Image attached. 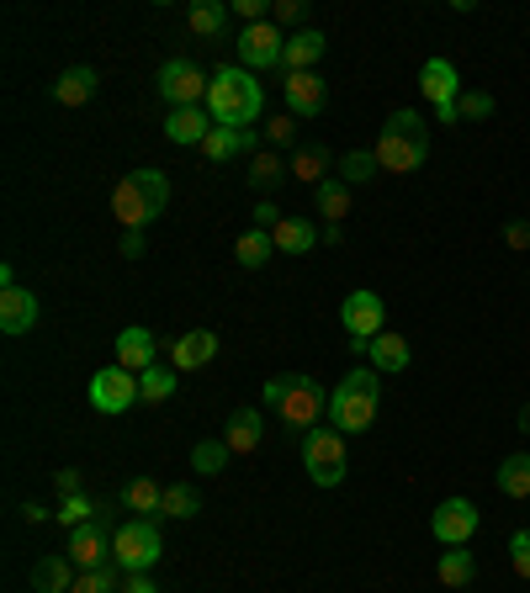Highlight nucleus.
<instances>
[{"label":"nucleus","instance_id":"f257e3e1","mask_svg":"<svg viewBox=\"0 0 530 593\" xmlns=\"http://www.w3.org/2000/svg\"><path fill=\"white\" fill-rule=\"evenodd\" d=\"M260 107H266V90L260 79L249 75L245 64H223L212 70V85H207V118L218 127H255L260 122Z\"/></svg>","mask_w":530,"mask_h":593},{"label":"nucleus","instance_id":"f03ea898","mask_svg":"<svg viewBox=\"0 0 530 593\" xmlns=\"http://www.w3.org/2000/svg\"><path fill=\"white\" fill-rule=\"evenodd\" d=\"M164 207H170V181H164V170H133V175H123V181L112 186V212H118L123 228H149Z\"/></svg>","mask_w":530,"mask_h":593},{"label":"nucleus","instance_id":"7ed1b4c3","mask_svg":"<svg viewBox=\"0 0 530 593\" xmlns=\"http://www.w3.org/2000/svg\"><path fill=\"white\" fill-rule=\"evenodd\" d=\"M377 408H382V387H377V376H371L367 366H356L334 393H329V424L340 430V435H361L377 424Z\"/></svg>","mask_w":530,"mask_h":593},{"label":"nucleus","instance_id":"20e7f679","mask_svg":"<svg viewBox=\"0 0 530 593\" xmlns=\"http://www.w3.org/2000/svg\"><path fill=\"white\" fill-rule=\"evenodd\" d=\"M371 155H377V164L387 175H414L424 164V155H430V133H424L419 112H393L387 127L377 133V149Z\"/></svg>","mask_w":530,"mask_h":593},{"label":"nucleus","instance_id":"39448f33","mask_svg":"<svg viewBox=\"0 0 530 593\" xmlns=\"http://www.w3.org/2000/svg\"><path fill=\"white\" fill-rule=\"evenodd\" d=\"M164 556V535L155 519H127V524H118V541H112V561L123 567L127 578L133 572H149V567H160Z\"/></svg>","mask_w":530,"mask_h":593},{"label":"nucleus","instance_id":"423d86ee","mask_svg":"<svg viewBox=\"0 0 530 593\" xmlns=\"http://www.w3.org/2000/svg\"><path fill=\"white\" fill-rule=\"evenodd\" d=\"M303 467H308V477H313L319 487H340V482H345V467H350L345 435H340L334 424L308 430V435H303Z\"/></svg>","mask_w":530,"mask_h":593},{"label":"nucleus","instance_id":"0eeeda50","mask_svg":"<svg viewBox=\"0 0 530 593\" xmlns=\"http://www.w3.org/2000/svg\"><path fill=\"white\" fill-rule=\"evenodd\" d=\"M340 323H345V334H350V350H356V356H367L371 339H377V334H387V302H382L377 292L361 286V292H350V297H345Z\"/></svg>","mask_w":530,"mask_h":593},{"label":"nucleus","instance_id":"6e6552de","mask_svg":"<svg viewBox=\"0 0 530 593\" xmlns=\"http://www.w3.org/2000/svg\"><path fill=\"white\" fill-rule=\"evenodd\" d=\"M112 541H118V530H112V504H101V515L81 524V530H70V561H75V572H96V567H107L112 561Z\"/></svg>","mask_w":530,"mask_h":593},{"label":"nucleus","instance_id":"1a4fd4ad","mask_svg":"<svg viewBox=\"0 0 530 593\" xmlns=\"http://www.w3.org/2000/svg\"><path fill=\"white\" fill-rule=\"evenodd\" d=\"M282 424L286 430H297V435H308V430H319L324 424V413H329V393L313 382V376H292V387H286L282 397Z\"/></svg>","mask_w":530,"mask_h":593},{"label":"nucleus","instance_id":"9d476101","mask_svg":"<svg viewBox=\"0 0 530 593\" xmlns=\"http://www.w3.org/2000/svg\"><path fill=\"white\" fill-rule=\"evenodd\" d=\"M207 85H212V75H202L192 59H164L160 64V101L170 112H181V107H207Z\"/></svg>","mask_w":530,"mask_h":593},{"label":"nucleus","instance_id":"9b49d317","mask_svg":"<svg viewBox=\"0 0 530 593\" xmlns=\"http://www.w3.org/2000/svg\"><path fill=\"white\" fill-rule=\"evenodd\" d=\"M133 403H144V397H138V371H127V366H101V371L90 376V408H96V413H127Z\"/></svg>","mask_w":530,"mask_h":593},{"label":"nucleus","instance_id":"f8f14e48","mask_svg":"<svg viewBox=\"0 0 530 593\" xmlns=\"http://www.w3.org/2000/svg\"><path fill=\"white\" fill-rule=\"evenodd\" d=\"M286 53V38L276 22H255V27H239V59L245 70H276Z\"/></svg>","mask_w":530,"mask_h":593},{"label":"nucleus","instance_id":"ddd939ff","mask_svg":"<svg viewBox=\"0 0 530 593\" xmlns=\"http://www.w3.org/2000/svg\"><path fill=\"white\" fill-rule=\"evenodd\" d=\"M430 530H435L441 546H467V541L478 535V509H472L467 498H446V504H435Z\"/></svg>","mask_w":530,"mask_h":593},{"label":"nucleus","instance_id":"4468645a","mask_svg":"<svg viewBox=\"0 0 530 593\" xmlns=\"http://www.w3.org/2000/svg\"><path fill=\"white\" fill-rule=\"evenodd\" d=\"M324 107H329V85L319 79V70L286 75V112L292 118H324Z\"/></svg>","mask_w":530,"mask_h":593},{"label":"nucleus","instance_id":"2eb2a0df","mask_svg":"<svg viewBox=\"0 0 530 593\" xmlns=\"http://www.w3.org/2000/svg\"><path fill=\"white\" fill-rule=\"evenodd\" d=\"M419 96H424L430 107H456V101H461V75H456V64H451V59H430V64L419 70Z\"/></svg>","mask_w":530,"mask_h":593},{"label":"nucleus","instance_id":"dca6fc26","mask_svg":"<svg viewBox=\"0 0 530 593\" xmlns=\"http://www.w3.org/2000/svg\"><path fill=\"white\" fill-rule=\"evenodd\" d=\"M170 360H175V371H202V366L218 360V334L212 329H192V334L170 339Z\"/></svg>","mask_w":530,"mask_h":593},{"label":"nucleus","instance_id":"f3484780","mask_svg":"<svg viewBox=\"0 0 530 593\" xmlns=\"http://www.w3.org/2000/svg\"><path fill=\"white\" fill-rule=\"evenodd\" d=\"M324 53H329V38H324V33H319V27H303V33H292V38H286L282 70H286V75H303V70H313Z\"/></svg>","mask_w":530,"mask_h":593},{"label":"nucleus","instance_id":"a211bd4d","mask_svg":"<svg viewBox=\"0 0 530 593\" xmlns=\"http://www.w3.org/2000/svg\"><path fill=\"white\" fill-rule=\"evenodd\" d=\"M155 360H160V339H155L144 323H133V329L118 334V366H127V371H149Z\"/></svg>","mask_w":530,"mask_h":593},{"label":"nucleus","instance_id":"6ab92c4d","mask_svg":"<svg viewBox=\"0 0 530 593\" xmlns=\"http://www.w3.org/2000/svg\"><path fill=\"white\" fill-rule=\"evenodd\" d=\"M223 440H229V450H234V456L260 450V440H266V419H260V408H234V413H229V424H223Z\"/></svg>","mask_w":530,"mask_h":593},{"label":"nucleus","instance_id":"aec40b11","mask_svg":"<svg viewBox=\"0 0 530 593\" xmlns=\"http://www.w3.org/2000/svg\"><path fill=\"white\" fill-rule=\"evenodd\" d=\"M75 578H81V572H75V561L64 552H48L33 561V593H70Z\"/></svg>","mask_w":530,"mask_h":593},{"label":"nucleus","instance_id":"412c9836","mask_svg":"<svg viewBox=\"0 0 530 593\" xmlns=\"http://www.w3.org/2000/svg\"><path fill=\"white\" fill-rule=\"evenodd\" d=\"M38 297L27 292V286H16V292H0V334H27L33 323H38Z\"/></svg>","mask_w":530,"mask_h":593},{"label":"nucleus","instance_id":"4be33fe9","mask_svg":"<svg viewBox=\"0 0 530 593\" xmlns=\"http://www.w3.org/2000/svg\"><path fill=\"white\" fill-rule=\"evenodd\" d=\"M255 144H260L255 127H245V133H239V127H212L207 144H202V155L212 159V164H229V159H245Z\"/></svg>","mask_w":530,"mask_h":593},{"label":"nucleus","instance_id":"5701e85b","mask_svg":"<svg viewBox=\"0 0 530 593\" xmlns=\"http://www.w3.org/2000/svg\"><path fill=\"white\" fill-rule=\"evenodd\" d=\"M212 127H218V122L207 118V107H181V112L164 118V138H170V144H207Z\"/></svg>","mask_w":530,"mask_h":593},{"label":"nucleus","instance_id":"b1692460","mask_svg":"<svg viewBox=\"0 0 530 593\" xmlns=\"http://www.w3.org/2000/svg\"><path fill=\"white\" fill-rule=\"evenodd\" d=\"M271 238H276V255H308V249L324 238V228H313L308 218H282V223L271 228Z\"/></svg>","mask_w":530,"mask_h":593},{"label":"nucleus","instance_id":"393cba45","mask_svg":"<svg viewBox=\"0 0 530 593\" xmlns=\"http://www.w3.org/2000/svg\"><path fill=\"white\" fill-rule=\"evenodd\" d=\"M123 509H133V519H155L164 515V487L155 477H133L123 487Z\"/></svg>","mask_w":530,"mask_h":593},{"label":"nucleus","instance_id":"a878e982","mask_svg":"<svg viewBox=\"0 0 530 593\" xmlns=\"http://www.w3.org/2000/svg\"><path fill=\"white\" fill-rule=\"evenodd\" d=\"M493 482H498V493H504V498L526 504V498H530V450H515V456H504Z\"/></svg>","mask_w":530,"mask_h":593},{"label":"nucleus","instance_id":"bb28decb","mask_svg":"<svg viewBox=\"0 0 530 593\" xmlns=\"http://www.w3.org/2000/svg\"><path fill=\"white\" fill-rule=\"evenodd\" d=\"M435 578H441V589L461 593L472 578H478V561H472L467 546H446V552H441V567H435Z\"/></svg>","mask_w":530,"mask_h":593},{"label":"nucleus","instance_id":"cd10ccee","mask_svg":"<svg viewBox=\"0 0 530 593\" xmlns=\"http://www.w3.org/2000/svg\"><path fill=\"white\" fill-rule=\"evenodd\" d=\"M90 96H96V70H90V64L64 70V75H59V85H53V101H59V107H85Z\"/></svg>","mask_w":530,"mask_h":593},{"label":"nucleus","instance_id":"c85d7f7f","mask_svg":"<svg viewBox=\"0 0 530 593\" xmlns=\"http://www.w3.org/2000/svg\"><path fill=\"white\" fill-rule=\"evenodd\" d=\"M371 371H382V376L408 371V339L404 334H377V339H371Z\"/></svg>","mask_w":530,"mask_h":593},{"label":"nucleus","instance_id":"c756f323","mask_svg":"<svg viewBox=\"0 0 530 593\" xmlns=\"http://www.w3.org/2000/svg\"><path fill=\"white\" fill-rule=\"evenodd\" d=\"M186 22H192L197 38H223V27H229V5H223V0H192Z\"/></svg>","mask_w":530,"mask_h":593},{"label":"nucleus","instance_id":"7c9ffc66","mask_svg":"<svg viewBox=\"0 0 530 593\" xmlns=\"http://www.w3.org/2000/svg\"><path fill=\"white\" fill-rule=\"evenodd\" d=\"M234 255H239V265H245V271H260V265L276 255V238L266 234V228H255V223H249L245 234H239V244H234Z\"/></svg>","mask_w":530,"mask_h":593},{"label":"nucleus","instance_id":"2f4dec72","mask_svg":"<svg viewBox=\"0 0 530 593\" xmlns=\"http://www.w3.org/2000/svg\"><path fill=\"white\" fill-rule=\"evenodd\" d=\"M175 387H181V371L175 366H149V371H138V397L144 403H164V397H175Z\"/></svg>","mask_w":530,"mask_h":593},{"label":"nucleus","instance_id":"473e14b6","mask_svg":"<svg viewBox=\"0 0 530 593\" xmlns=\"http://www.w3.org/2000/svg\"><path fill=\"white\" fill-rule=\"evenodd\" d=\"M292 175H297V181H308V186H324V181H329V155L319 149V144L297 149V155H292Z\"/></svg>","mask_w":530,"mask_h":593},{"label":"nucleus","instance_id":"72a5a7b5","mask_svg":"<svg viewBox=\"0 0 530 593\" xmlns=\"http://www.w3.org/2000/svg\"><path fill=\"white\" fill-rule=\"evenodd\" d=\"M313 197H319V212H324L329 223H340V218L350 212V186H345L340 175H329L324 186H313Z\"/></svg>","mask_w":530,"mask_h":593},{"label":"nucleus","instance_id":"f704fd0d","mask_svg":"<svg viewBox=\"0 0 530 593\" xmlns=\"http://www.w3.org/2000/svg\"><path fill=\"white\" fill-rule=\"evenodd\" d=\"M229 456H234L229 440H197V445H192V467H197L202 477H218L223 467H229Z\"/></svg>","mask_w":530,"mask_h":593},{"label":"nucleus","instance_id":"c9c22d12","mask_svg":"<svg viewBox=\"0 0 530 593\" xmlns=\"http://www.w3.org/2000/svg\"><path fill=\"white\" fill-rule=\"evenodd\" d=\"M249 186H260V192H271V186H276V181H282L286 175V164H282V155H276V149H260V155L249 159Z\"/></svg>","mask_w":530,"mask_h":593},{"label":"nucleus","instance_id":"e433bc0d","mask_svg":"<svg viewBox=\"0 0 530 593\" xmlns=\"http://www.w3.org/2000/svg\"><path fill=\"white\" fill-rule=\"evenodd\" d=\"M164 515H170V519L202 515V498H197V487H192V482H175V487H164Z\"/></svg>","mask_w":530,"mask_h":593},{"label":"nucleus","instance_id":"4c0bfd02","mask_svg":"<svg viewBox=\"0 0 530 593\" xmlns=\"http://www.w3.org/2000/svg\"><path fill=\"white\" fill-rule=\"evenodd\" d=\"M377 170H382V164H377L371 149H350V155L340 159V181H345V186H361V181H371Z\"/></svg>","mask_w":530,"mask_h":593},{"label":"nucleus","instance_id":"58836bf2","mask_svg":"<svg viewBox=\"0 0 530 593\" xmlns=\"http://www.w3.org/2000/svg\"><path fill=\"white\" fill-rule=\"evenodd\" d=\"M96 515H101V504H90L85 493H75V498H64V504L53 509V519H59L64 530H81V524H90Z\"/></svg>","mask_w":530,"mask_h":593},{"label":"nucleus","instance_id":"ea45409f","mask_svg":"<svg viewBox=\"0 0 530 593\" xmlns=\"http://www.w3.org/2000/svg\"><path fill=\"white\" fill-rule=\"evenodd\" d=\"M118 572H123L118 561H107V567H96V572H81V578H75V589H70V593H123V583H118Z\"/></svg>","mask_w":530,"mask_h":593},{"label":"nucleus","instance_id":"a19ab883","mask_svg":"<svg viewBox=\"0 0 530 593\" xmlns=\"http://www.w3.org/2000/svg\"><path fill=\"white\" fill-rule=\"evenodd\" d=\"M456 118H461V122L493 118V96H483V90H461V101H456Z\"/></svg>","mask_w":530,"mask_h":593},{"label":"nucleus","instance_id":"79ce46f5","mask_svg":"<svg viewBox=\"0 0 530 593\" xmlns=\"http://www.w3.org/2000/svg\"><path fill=\"white\" fill-rule=\"evenodd\" d=\"M266 149H292V138H297V127H292V112H282V118H271L266 122Z\"/></svg>","mask_w":530,"mask_h":593},{"label":"nucleus","instance_id":"37998d69","mask_svg":"<svg viewBox=\"0 0 530 593\" xmlns=\"http://www.w3.org/2000/svg\"><path fill=\"white\" fill-rule=\"evenodd\" d=\"M509 567H515V578H526L530 583V530L509 535Z\"/></svg>","mask_w":530,"mask_h":593},{"label":"nucleus","instance_id":"c03bdc74","mask_svg":"<svg viewBox=\"0 0 530 593\" xmlns=\"http://www.w3.org/2000/svg\"><path fill=\"white\" fill-rule=\"evenodd\" d=\"M303 16H308L303 0H271V22H276V27H292V22H303Z\"/></svg>","mask_w":530,"mask_h":593},{"label":"nucleus","instance_id":"a18cd8bd","mask_svg":"<svg viewBox=\"0 0 530 593\" xmlns=\"http://www.w3.org/2000/svg\"><path fill=\"white\" fill-rule=\"evenodd\" d=\"M276 223H282V207H276V201H260V207H255V228H266V234H271Z\"/></svg>","mask_w":530,"mask_h":593},{"label":"nucleus","instance_id":"49530a36","mask_svg":"<svg viewBox=\"0 0 530 593\" xmlns=\"http://www.w3.org/2000/svg\"><path fill=\"white\" fill-rule=\"evenodd\" d=\"M53 487H59V498H75V493H81V472H75V467H64V472L53 477Z\"/></svg>","mask_w":530,"mask_h":593},{"label":"nucleus","instance_id":"de8ad7c7","mask_svg":"<svg viewBox=\"0 0 530 593\" xmlns=\"http://www.w3.org/2000/svg\"><path fill=\"white\" fill-rule=\"evenodd\" d=\"M504 244H509V249H530V223H509V228H504Z\"/></svg>","mask_w":530,"mask_h":593},{"label":"nucleus","instance_id":"09e8293b","mask_svg":"<svg viewBox=\"0 0 530 593\" xmlns=\"http://www.w3.org/2000/svg\"><path fill=\"white\" fill-rule=\"evenodd\" d=\"M286 387H292V376H271V382H266V403H271V408H282Z\"/></svg>","mask_w":530,"mask_h":593},{"label":"nucleus","instance_id":"8fccbe9b","mask_svg":"<svg viewBox=\"0 0 530 593\" xmlns=\"http://www.w3.org/2000/svg\"><path fill=\"white\" fill-rule=\"evenodd\" d=\"M123 255H127V260H138V255H144V228H123Z\"/></svg>","mask_w":530,"mask_h":593},{"label":"nucleus","instance_id":"3c124183","mask_svg":"<svg viewBox=\"0 0 530 593\" xmlns=\"http://www.w3.org/2000/svg\"><path fill=\"white\" fill-rule=\"evenodd\" d=\"M123 593H160V589H155V578H149V572H133V578L123 583Z\"/></svg>","mask_w":530,"mask_h":593},{"label":"nucleus","instance_id":"603ef678","mask_svg":"<svg viewBox=\"0 0 530 593\" xmlns=\"http://www.w3.org/2000/svg\"><path fill=\"white\" fill-rule=\"evenodd\" d=\"M22 519H27V524H42V519H48V509H42V504H22Z\"/></svg>","mask_w":530,"mask_h":593},{"label":"nucleus","instance_id":"864d4df0","mask_svg":"<svg viewBox=\"0 0 530 593\" xmlns=\"http://www.w3.org/2000/svg\"><path fill=\"white\" fill-rule=\"evenodd\" d=\"M0 292H16V265H0Z\"/></svg>","mask_w":530,"mask_h":593},{"label":"nucleus","instance_id":"5fc2aeb1","mask_svg":"<svg viewBox=\"0 0 530 593\" xmlns=\"http://www.w3.org/2000/svg\"><path fill=\"white\" fill-rule=\"evenodd\" d=\"M435 122H441V127H456L461 118H456V107H435Z\"/></svg>","mask_w":530,"mask_h":593},{"label":"nucleus","instance_id":"6e6d98bb","mask_svg":"<svg viewBox=\"0 0 530 593\" xmlns=\"http://www.w3.org/2000/svg\"><path fill=\"white\" fill-rule=\"evenodd\" d=\"M520 430H526V435H530V403H526V408H520Z\"/></svg>","mask_w":530,"mask_h":593}]
</instances>
